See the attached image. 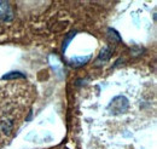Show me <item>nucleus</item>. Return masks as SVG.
I'll list each match as a JSON object with an SVG mask.
<instances>
[{"mask_svg":"<svg viewBox=\"0 0 157 149\" xmlns=\"http://www.w3.org/2000/svg\"><path fill=\"white\" fill-rule=\"evenodd\" d=\"M128 107H129L128 99L124 96H117L110 102V104L108 107V111L113 115H120V114H123V113L127 112Z\"/></svg>","mask_w":157,"mask_h":149,"instance_id":"1","label":"nucleus"},{"mask_svg":"<svg viewBox=\"0 0 157 149\" xmlns=\"http://www.w3.org/2000/svg\"><path fill=\"white\" fill-rule=\"evenodd\" d=\"M12 17L11 7L9 6V2H0V18L6 19Z\"/></svg>","mask_w":157,"mask_h":149,"instance_id":"2","label":"nucleus"},{"mask_svg":"<svg viewBox=\"0 0 157 149\" xmlns=\"http://www.w3.org/2000/svg\"><path fill=\"white\" fill-rule=\"evenodd\" d=\"M90 56H85V57H74L69 61V63L73 66V67H81L83 64H86L88 61H90Z\"/></svg>","mask_w":157,"mask_h":149,"instance_id":"3","label":"nucleus"},{"mask_svg":"<svg viewBox=\"0 0 157 149\" xmlns=\"http://www.w3.org/2000/svg\"><path fill=\"white\" fill-rule=\"evenodd\" d=\"M110 55H111V51L108 47H105L104 50H101V52L99 55V59L103 61V62H105V61H108L110 58Z\"/></svg>","mask_w":157,"mask_h":149,"instance_id":"4","label":"nucleus"},{"mask_svg":"<svg viewBox=\"0 0 157 149\" xmlns=\"http://www.w3.org/2000/svg\"><path fill=\"white\" fill-rule=\"evenodd\" d=\"M108 33H109V35H111V37H110V39H113V40H115V41H121L120 34H118L115 29H111V28H110V29L108 30Z\"/></svg>","mask_w":157,"mask_h":149,"instance_id":"5","label":"nucleus"},{"mask_svg":"<svg viewBox=\"0 0 157 149\" xmlns=\"http://www.w3.org/2000/svg\"><path fill=\"white\" fill-rule=\"evenodd\" d=\"M15 78H24V75L18 72H12V73H9L5 76H2V79H15Z\"/></svg>","mask_w":157,"mask_h":149,"instance_id":"6","label":"nucleus"},{"mask_svg":"<svg viewBox=\"0 0 157 149\" xmlns=\"http://www.w3.org/2000/svg\"><path fill=\"white\" fill-rule=\"evenodd\" d=\"M74 37H75V33H74V32H73V33H70V34L68 35V38L65 39V41L63 42V51H65V50H67V45L70 42V40H71Z\"/></svg>","mask_w":157,"mask_h":149,"instance_id":"7","label":"nucleus"}]
</instances>
